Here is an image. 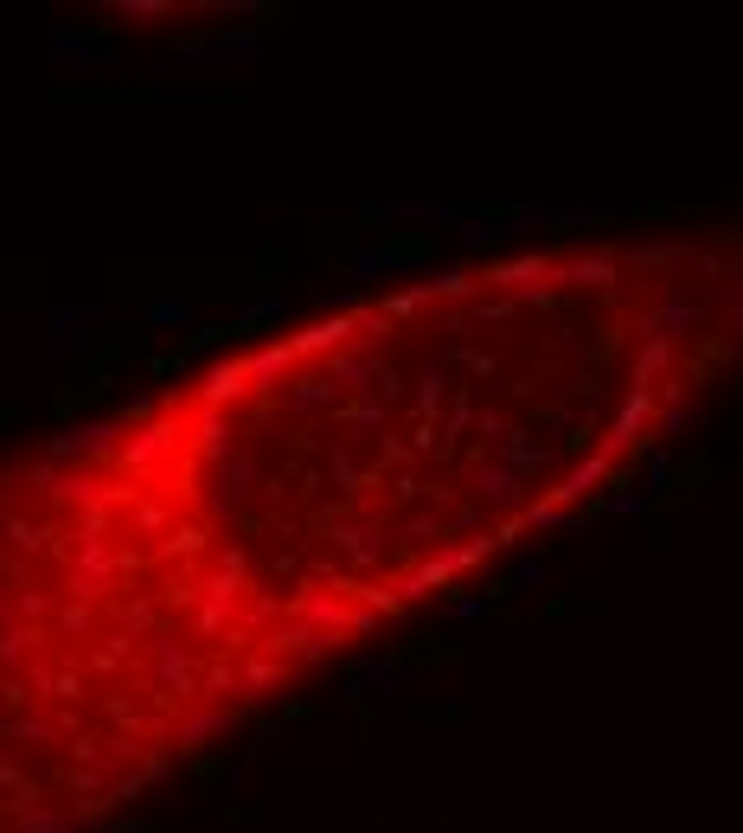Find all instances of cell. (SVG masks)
<instances>
[{
	"instance_id": "cell-1",
	"label": "cell",
	"mask_w": 743,
	"mask_h": 833,
	"mask_svg": "<svg viewBox=\"0 0 743 833\" xmlns=\"http://www.w3.org/2000/svg\"><path fill=\"white\" fill-rule=\"evenodd\" d=\"M474 487H481V500L487 507H520V469H474Z\"/></svg>"
},
{
	"instance_id": "cell-2",
	"label": "cell",
	"mask_w": 743,
	"mask_h": 833,
	"mask_svg": "<svg viewBox=\"0 0 743 833\" xmlns=\"http://www.w3.org/2000/svg\"><path fill=\"white\" fill-rule=\"evenodd\" d=\"M116 443V423H77L52 443V456H77V449H110Z\"/></svg>"
},
{
	"instance_id": "cell-3",
	"label": "cell",
	"mask_w": 743,
	"mask_h": 833,
	"mask_svg": "<svg viewBox=\"0 0 743 833\" xmlns=\"http://www.w3.org/2000/svg\"><path fill=\"white\" fill-rule=\"evenodd\" d=\"M251 385V359H225L218 372H212V385H205V405H225V398H238Z\"/></svg>"
},
{
	"instance_id": "cell-4",
	"label": "cell",
	"mask_w": 743,
	"mask_h": 833,
	"mask_svg": "<svg viewBox=\"0 0 743 833\" xmlns=\"http://www.w3.org/2000/svg\"><path fill=\"white\" fill-rule=\"evenodd\" d=\"M359 687H379V693H392V687H417L398 661H366V674H359Z\"/></svg>"
},
{
	"instance_id": "cell-5",
	"label": "cell",
	"mask_w": 743,
	"mask_h": 833,
	"mask_svg": "<svg viewBox=\"0 0 743 833\" xmlns=\"http://www.w3.org/2000/svg\"><path fill=\"white\" fill-rule=\"evenodd\" d=\"M84 328H97V308H65V315H59V347H77Z\"/></svg>"
},
{
	"instance_id": "cell-6",
	"label": "cell",
	"mask_w": 743,
	"mask_h": 833,
	"mask_svg": "<svg viewBox=\"0 0 743 833\" xmlns=\"http://www.w3.org/2000/svg\"><path fill=\"white\" fill-rule=\"evenodd\" d=\"M507 231H513V225H500V218H474V225H462V238H469V244H500Z\"/></svg>"
},
{
	"instance_id": "cell-7",
	"label": "cell",
	"mask_w": 743,
	"mask_h": 833,
	"mask_svg": "<svg viewBox=\"0 0 743 833\" xmlns=\"http://www.w3.org/2000/svg\"><path fill=\"white\" fill-rule=\"evenodd\" d=\"M392 218H430V225H456V206H392Z\"/></svg>"
},
{
	"instance_id": "cell-8",
	"label": "cell",
	"mask_w": 743,
	"mask_h": 833,
	"mask_svg": "<svg viewBox=\"0 0 743 833\" xmlns=\"http://www.w3.org/2000/svg\"><path fill=\"white\" fill-rule=\"evenodd\" d=\"M148 321L174 328V321H193V308H187V302H154V308H148Z\"/></svg>"
},
{
	"instance_id": "cell-9",
	"label": "cell",
	"mask_w": 743,
	"mask_h": 833,
	"mask_svg": "<svg viewBox=\"0 0 743 833\" xmlns=\"http://www.w3.org/2000/svg\"><path fill=\"white\" fill-rule=\"evenodd\" d=\"M469 289H474L469 277H436L430 282V295H469Z\"/></svg>"
},
{
	"instance_id": "cell-10",
	"label": "cell",
	"mask_w": 743,
	"mask_h": 833,
	"mask_svg": "<svg viewBox=\"0 0 743 833\" xmlns=\"http://www.w3.org/2000/svg\"><path fill=\"white\" fill-rule=\"evenodd\" d=\"M481 610H487V603H481V597H462V603H456V610H449V616H456V623H474V616H481Z\"/></svg>"
}]
</instances>
